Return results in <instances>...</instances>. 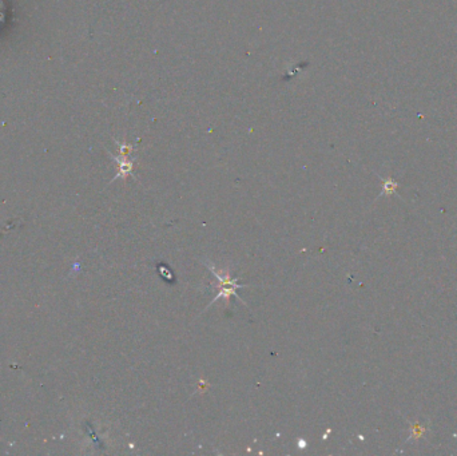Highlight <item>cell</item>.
Masks as SVG:
<instances>
[{"instance_id":"cell-1","label":"cell","mask_w":457,"mask_h":456,"mask_svg":"<svg viewBox=\"0 0 457 456\" xmlns=\"http://www.w3.org/2000/svg\"><path fill=\"white\" fill-rule=\"evenodd\" d=\"M206 266H208V268L211 270V273H213V274L217 277V280L219 281V287H221V290H219L218 294L215 296L214 300L211 301L210 304H209V307L214 304L215 301L219 300V298H225L226 302H229V300H230V296H236V297L238 298L241 302H242V304H245V302H243V301L239 298L238 294H237V289H239V288H243V285H239L238 281H237L236 278H232L227 272L222 273L221 270H215V269L213 268L210 264H206ZM208 308H206V309H208ZM206 309H205V311H206Z\"/></svg>"},{"instance_id":"cell-2","label":"cell","mask_w":457,"mask_h":456,"mask_svg":"<svg viewBox=\"0 0 457 456\" xmlns=\"http://www.w3.org/2000/svg\"><path fill=\"white\" fill-rule=\"evenodd\" d=\"M118 159V162H119V174H118V177H127L129 174H131L133 171V162L130 161H126L124 158H116Z\"/></svg>"}]
</instances>
